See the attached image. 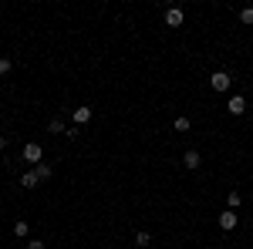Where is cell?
<instances>
[{
  "label": "cell",
  "mask_w": 253,
  "mask_h": 249,
  "mask_svg": "<svg viewBox=\"0 0 253 249\" xmlns=\"http://www.w3.org/2000/svg\"><path fill=\"white\" fill-rule=\"evenodd\" d=\"M210 88H213V91H219V95H223V91H230V88H233V77H230V71H213V77H210Z\"/></svg>",
  "instance_id": "cell-1"
},
{
  "label": "cell",
  "mask_w": 253,
  "mask_h": 249,
  "mask_svg": "<svg viewBox=\"0 0 253 249\" xmlns=\"http://www.w3.org/2000/svg\"><path fill=\"white\" fill-rule=\"evenodd\" d=\"M20 155H24V162H31V165H41V162H44V148H41L38 142H27Z\"/></svg>",
  "instance_id": "cell-2"
},
{
  "label": "cell",
  "mask_w": 253,
  "mask_h": 249,
  "mask_svg": "<svg viewBox=\"0 0 253 249\" xmlns=\"http://www.w3.org/2000/svg\"><path fill=\"white\" fill-rule=\"evenodd\" d=\"M216 222H219V229H223V232H230V229H236V222H240V215H236L233 209H223V212H219V219H216Z\"/></svg>",
  "instance_id": "cell-3"
},
{
  "label": "cell",
  "mask_w": 253,
  "mask_h": 249,
  "mask_svg": "<svg viewBox=\"0 0 253 249\" xmlns=\"http://www.w3.org/2000/svg\"><path fill=\"white\" fill-rule=\"evenodd\" d=\"M226 111H230L233 118H240L243 111H247V98H243V95H233V98H230V105H226Z\"/></svg>",
  "instance_id": "cell-4"
},
{
  "label": "cell",
  "mask_w": 253,
  "mask_h": 249,
  "mask_svg": "<svg viewBox=\"0 0 253 249\" xmlns=\"http://www.w3.org/2000/svg\"><path fill=\"white\" fill-rule=\"evenodd\" d=\"M182 165H186L189 172H196V169L203 165V158H199V152H196V148H189V152L182 155Z\"/></svg>",
  "instance_id": "cell-5"
},
{
  "label": "cell",
  "mask_w": 253,
  "mask_h": 249,
  "mask_svg": "<svg viewBox=\"0 0 253 249\" xmlns=\"http://www.w3.org/2000/svg\"><path fill=\"white\" fill-rule=\"evenodd\" d=\"M182 20H186V14H182L179 7H169V10H166V24H169V27H182Z\"/></svg>",
  "instance_id": "cell-6"
},
{
  "label": "cell",
  "mask_w": 253,
  "mask_h": 249,
  "mask_svg": "<svg viewBox=\"0 0 253 249\" xmlns=\"http://www.w3.org/2000/svg\"><path fill=\"white\" fill-rule=\"evenodd\" d=\"M38 182H41V178H38V172H34V169L20 175V185H24V189H38Z\"/></svg>",
  "instance_id": "cell-7"
},
{
  "label": "cell",
  "mask_w": 253,
  "mask_h": 249,
  "mask_svg": "<svg viewBox=\"0 0 253 249\" xmlns=\"http://www.w3.org/2000/svg\"><path fill=\"white\" fill-rule=\"evenodd\" d=\"M75 125H88V121H91V108H75Z\"/></svg>",
  "instance_id": "cell-8"
},
{
  "label": "cell",
  "mask_w": 253,
  "mask_h": 249,
  "mask_svg": "<svg viewBox=\"0 0 253 249\" xmlns=\"http://www.w3.org/2000/svg\"><path fill=\"white\" fill-rule=\"evenodd\" d=\"M34 172H38V178H41V182H47V178L54 175V169H51L47 162H41V165H34Z\"/></svg>",
  "instance_id": "cell-9"
},
{
  "label": "cell",
  "mask_w": 253,
  "mask_h": 249,
  "mask_svg": "<svg viewBox=\"0 0 253 249\" xmlns=\"http://www.w3.org/2000/svg\"><path fill=\"white\" fill-rule=\"evenodd\" d=\"M27 232H31V226H27L24 219H17V222H14V236H17V239H27Z\"/></svg>",
  "instance_id": "cell-10"
},
{
  "label": "cell",
  "mask_w": 253,
  "mask_h": 249,
  "mask_svg": "<svg viewBox=\"0 0 253 249\" xmlns=\"http://www.w3.org/2000/svg\"><path fill=\"white\" fill-rule=\"evenodd\" d=\"M172 128H175V132H179V135H186V132H189V128H193V125H189V118H182V115H179V118H175V121H172Z\"/></svg>",
  "instance_id": "cell-11"
},
{
  "label": "cell",
  "mask_w": 253,
  "mask_h": 249,
  "mask_svg": "<svg viewBox=\"0 0 253 249\" xmlns=\"http://www.w3.org/2000/svg\"><path fill=\"white\" fill-rule=\"evenodd\" d=\"M149 243H152V236H149L145 229H142V232H135V246H138V249H149Z\"/></svg>",
  "instance_id": "cell-12"
},
{
  "label": "cell",
  "mask_w": 253,
  "mask_h": 249,
  "mask_svg": "<svg viewBox=\"0 0 253 249\" xmlns=\"http://www.w3.org/2000/svg\"><path fill=\"white\" fill-rule=\"evenodd\" d=\"M240 202H243V195H240V192H230V195H226V206H230V209H240Z\"/></svg>",
  "instance_id": "cell-13"
},
{
  "label": "cell",
  "mask_w": 253,
  "mask_h": 249,
  "mask_svg": "<svg viewBox=\"0 0 253 249\" xmlns=\"http://www.w3.org/2000/svg\"><path fill=\"white\" fill-rule=\"evenodd\" d=\"M47 128H51L54 135H61V132H64V118H51V125H47Z\"/></svg>",
  "instance_id": "cell-14"
},
{
  "label": "cell",
  "mask_w": 253,
  "mask_h": 249,
  "mask_svg": "<svg viewBox=\"0 0 253 249\" xmlns=\"http://www.w3.org/2000/svg\"><path fill=\"white\" fill-rule=\"evenodd\" d=\"M10 68H14V64H10V58H0V77L10 74Z\"/></svg>",
  "instance_id": "cell-15"
},
{
  "label": "cell",
  "mask_w": 253,
  "mask_h": 249,
  "mask_svg": "<svg viewBox=\"0 0 253 249\" xmlns=\"http://www.w3.org/2000/svg\"><path fill=\"white\" fill-rule=\"evenodd\" d=\"M240 20H243V24H253V7H243V10H240Z\"/></svg>",
  "instance_id": "cell-16"
},
{
  "label": "cell",
  "mask_w": 253,
  "mask_h": 249,
  "mask_svg": "<svg viewBox=\"0 0 253 249\" xmlns=\"http://www.w3.org/2000/svg\"><path fill=\"white\" fill-rule=\"evenodd\" d=\"M27 249H47V246H44L41 239H27Z\"/></svg>",
  "instance_id": "cell-17"
},
{
  "label": "cell",
  "mask_w": 253,
  "mask_h": 249,
  "mask_svg": "<svg viewBox=\"0 0 253 249\" xmlns=\"http://www.w3.org/2000/svg\"><path fill=\"white\" fill-rule=\"evenodd\" d=\"M3 148H7V138H3V135H0V152H3Z\"/></svg>",
  "instance_id": "cell-18"
}]
</instances>
